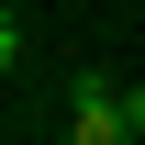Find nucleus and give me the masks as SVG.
<instances>
[{
    "instance_id": "f257e3e1",
    "label": "nucleus",
    "mask_w": 145,
    "mask_h": 145,
    "mask_svg": "<svg viewBox=\"0 0 145 145\" xmlns=\"http://www.w3.org/2000/svg\"><path fill=\"white\" fill-rule=\"evenodd\" d=\"M67 145H145V134H134V112H123V89H112L101 67H78V78H67Z\"/></svg>"
},
{
    "instance_id": "f03ea898",
    "label": "nucleus",
    "mask_w": 145,
    "mask_h": 145,
    "mask_svg": "<svg viewBox=\"0 0 145 145\" xmlns=\"http://www.w3.org/2000/svg\"><path fill=\"white\" fill-rule=\"evenodd\" d=\"M123 112H134V134H145V89H123Z\"/></svg>"
}]
</instances>
